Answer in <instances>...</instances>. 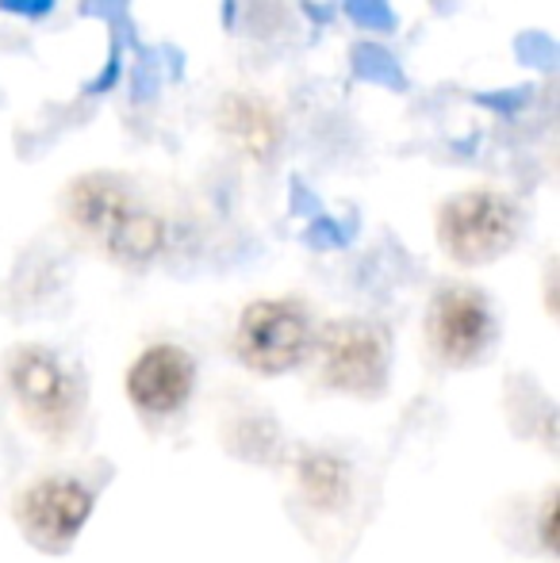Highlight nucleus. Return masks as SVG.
Returning a JSON list of instances; mask_svg holds the SVG:
<instances>
[{
	"label": "nucleus",
	"instance_id": "obj_5",
	"mask_svg": "<svg viewBox=\"0 0 560 563\" xmlns=\"http://www.w3.org/2000/svg\"><path fill=\"white\" fill-rule=\"evenodd\" d=\"M426 338H430L433 353L446 364H472L484 356V349L495 341V314L484 291L464 288V284H449L430 299V314H426Z\"/></svg>",
	"mask_w": 560,
	"mask_h": 563
},
{
	"label": "nucleus",
	"instance_id": "obj_6",
	"mask_svg": "<svg viewBox=\"0 0 560 563\" xmlns=\"http://www.w3.org/2000/svg\"><path fill=\"white\" fill-rule=\"evenodd\" d=\"M89 514H92V490L77 479L54 475V479H43V483H35V487H28V495L20 498L15 518H20L23 537H28L35 549L62 556V552L77 541V533L85 529Z\"/></svg>",
	"mask_w": 560,
	"mask_h": 563
},
{
	"label": "nucleus",
	"instance_id": "obj_7",
	"mask_svg": "<svg viewBox=\"0 0 560 563\" xmlns=\"http://www.w3.org/2000/svg\"><path fill=\"white\" fill-rule=\"evenodd\" d=\"M196 391V361L177 345H154L131 364L128 395L146 422L180 415Z\"/></svg>",
	"mask_w": 560,
	"mask_h": 563
},
{
	"label": "nucleus",
	"instance_id": "obj_2",
	"mask_svg": "<svg viewBox=\"0 0 560 563\" xmlns=\"http://www.w3.org/2000/svg\"><path fill=\"white\" fill-rule=\"evenodd\" d=\"M523 216L515 200L499 192H461L446 200L438 216V238L461 265H484L515 245Z\"/></svg>",
	"mask_w": 560,
	"mask_h": 563
},
{
	"label": "nucleus",
	"instance_id": "obj_8",
	"mask_svg": "<svg viewBox=\"0 0 560 563\" xmlns=\"http://www.w3.org/2000/svg\"><path fill=\"white\" fill-rule=\"evenodd\" d=\"M135 203L139 200L131 192V185H123L112 173H89L66 196V211L74 219V227L85 230L89 238H97V242H108L112 230L128 219V211Z\"/></svg>",
	"mask_w": 560,
	"mask_h": 563
},
{
	"label": "nucleus",
	"instance_id": "obj_3",
	"mask_svg": "<svg viewBox=\"0 0 560 563\" xmlns=\"http://www.w3.org/2000/svg\"><path fill=\"white\" fill-rule=\"evenodd\" d=\"M234 349H239V361L262 376L299 368L315 349L311 314L292 299H265V303L246 307L239 334H234Z\"/></svg>",
	"mask_w": 560,
	"mask_h": 563
},
{
	"label": "nucleus",
	"instance_id": "obj_4",
	"mask_svg": "<svg viewBox=\"0 0 560 563\" xmlns=\"http://www.w3.org/2000/svg\"><path fill=\"white\" fill-rule=\"evenodd\" d=\"M315 349L322 356V376L330 387L342 391L373 395L384 387L388 376V334L381 327L365 319H342L322 327V334L315 338Z\"/></svg>",
	"mask_w": 560,
	"mask_h": 563
},
{
	"label": "nucleus",
	"instance_id": "obj_10",
	"mask_svg": "<svg viewBox=\"0 0 560 563\" xmlns=\"http://www.w3.org/2000/svg\"><path fill=\"white\" fill-rule=\"evenodd\" d=\"M162 242H165V223L150 208L135 203V208L128 211V219L112 230L105 250L112 253L116 261H123V265H146V261L162 250Z\"/></svg>",
	"mask_w": 560,
	"mask_h": 563
},
{
	"label": "nucleus",
	"instance_id": "obj_1",
	"mask_svg": "<svg viewBox=\"0 0 560 563\" xmlns=\"http://www.w3.org/2000/svg\"><path fill=\"white\" fill-rule=\"evenodd\" d=\"M8 379L39 430H46L51 438H66L77 426L85 407V384L58 353L39 345L20 349L8 364Z\"/></svg>",
	"mask_w": 560,
	"mask_h": 563
},
{
	"label": "nucleus",
	"instance_id": "obj_9",
	"mask_svg": "<svg viewBox=\"0 0 560 563\" xmlns=\"http://www.w3.org/2000/svg\"><path fill=\"white\" fill-rule=\"evenodd\" d=\"M219 131L254 162L273 157L281 146V119L262 97H227L219 108Z\"/></svg>",
	"mask_w": 560,
	"mask_h": 563
}]
</instances>
